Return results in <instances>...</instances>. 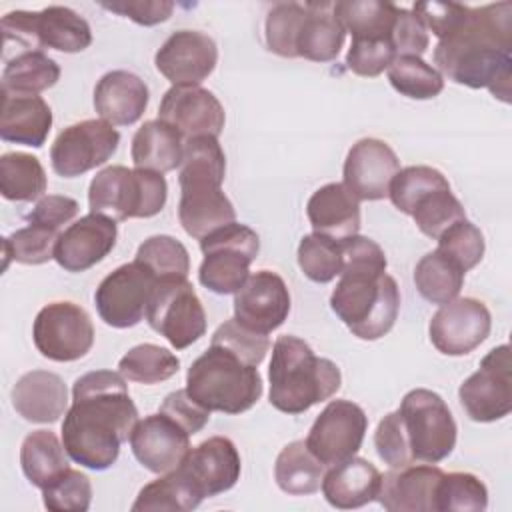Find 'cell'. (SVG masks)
<instances>
[{
  "label": "cell",
  "mask_w": 512,
  "mask_h": 512,
  "mask_svg": "<svg viewBox=\"0 0 512 512\" xmlns=\"http://www.w3.org/2000/svg\"><path fill=\"white\" fill-rule=\"evenodd\" d=\"M138 422V410L120 372L94 370L76 378L72 406L64 414L62 444L90 470L110 468Z\"/></svg>",
  "instance_id": "cell-1"
},
{
  "label": "cell",
  "mask_w": 512,
  "mask_h": 512,
  "mask_svg": "<svg viewBox=\"0 0 512 512\" xmlns=\"http://www.w3.org/2000/svg\"><path fill=\"white\" fill-rule=\"evenodd\" d=\"M434 64L448 80L468 88H488L510 102L512 80V2L470 6L464 24L438 40Z\"/></svg>",
  "instance_id": "cell-2"
},
{
  "label": "cell",
  "mask_w": 512,
  "mask_h": 512,
  "mask_svg": "<svg viewBox=\"0 0 512 512\" xmlns=\"http://www.w3.org/2000/svg\"><path fill=\"white\" fill-rule=\"evenodd\" d=\"M226 156L216 136H196L184 142L178 184V220L184 232L202 240L210 232L236 222V210L222 192Z\"/></svg>",
  "instance_id": "cell-3"
},
{
  "label": "cell",
  "mask_w": 512,
  "mask_h": 512,
  "mask_svg": "<svg viewBox=\"0 0 512 512\" xmlns=\"http://www.w3.org/2000/svg\"><path fill=\"white\" fill-rule=\"evenodd\" d=\"M270 404L284 414H302L332 398L342 384L340 368L314 354L298 336H278L268 366Z\"/></svg>",
  "instance_id": "cell-4"
},
{
  "label": "cell",
  "mask_w": 512,
  "mask_h": 512,
  "mask_svg": "<svg viewBox=\"0 0 512 512\" xmlns=\"http://www.w3.org/2000/svg\"><path fill=\"white\" fill-rule=\"evenodd\" d=\"M186 392L210 412L240 414L262 396L258 366L246 364L232 352L212 346L186 372Z\"/></svg>",
  "instance_id": "cell-5"
},
{
  "label": "cell",
  "mask_w": 512,
  "mask_h": 512,
  "mask_svg": "<svg viewBox=\"0 0 512 512\" xmlns=\"http://www.w3.org/2000/svg\"><path fill=\"white\" fill-rule=\"evenodd\" d=\"M330 308L354 336L378 340L398 318L400 290L386 272L344 270L330 294Z\"/></svg>",
  "instance_id": "cell-6"
},
{
  "label": "cell",
  "mask_w": 512,
  "mask_h": 512,
  "mask_svg": "<svg viewBox=\"0 0 512 512\" xmlns=\"http://www.w3.org/2000/svg\"><path fill=\"white\" fill-rule=\"evenodd\" d=\"M166 196L168 184L160 172L122 164L106 166L88 186L90 212L116 222L156 216L164 208Z\"/></svg>",
  "instance_id": "cell-7"
},
{
  "label": "cell",
  "mask_w": 512,
  "mask_h": 512,
  "mask_svg": "<svg viewBox=\"0 0 512 512\" xmlns=\"http://www.w3.org/2000/svg\"><path fill=\"white\" fill-rule=\"evenodd\" d=\"M4 48L16 44L20 52L52 48L58 52H82L92 44L90 24L68 6H46L40 12L14 10L0 22ZM18 52V54H20Z\"/></svg>",
  "instance_id": "cell-8"
},
{
  "label": "cell",
  "mask_w": 512,
  "mask_h": 512,
  "mask_svg": "<svg viewBox=\"0 0 512 512\" xmlns=\"http://www.w3.org/2000/svg\"><path fill=\"white\" fill-rule=\"evenodd\" d=\"M204 260L198 268L200 284L214 294H236L250 276V264L260 252L258 234L230 222L200 240Z\"/></svg>",
  "instance_id": "cell-9"
},
{
  "label": "cell",
  "mask_w": 512,
  "mask_h": 512,
  "mask_svg": "<svg viewBox=\"0 0 512 512\" xmlns=\"http://www.w3.org/2000/svg\"><path fill=\"white\" fill-rule=\"evenodd\" d=\"M414 462L436 464L456 446V422L440 394L428 388L410 390L398 408Z\"/></svg>",
  "instance_id": "cell-10"
},
{
  "label": "cell",
  "mask_w": 512,
  "mask_h": 512,
  "mask_svg": "<svg viewBox=\"0 0 512 512\" xmlns=\"http://www.w3.org/2000/svg\"><path fill=\"white\" fill-rule=\"evenodd\" d=\"M146 322L164 336L172 348L184 350L206 332V312L186 278L160 280L150 296Z\"/></svg>",
  "instance_id": "cell-11"
},
{
  "label": "cell",
  "mask_w": 512,
  "mask_h": 512,
  "mask_svg": "<svg viewBox=\"0 0 512 512\" xmlns=\"http://www.w3.org/2000/svg\"><path fill=\"white\" fill-rule=\"evenodd\" d=\"M32 338L38 352L54 362L84 358L94 344V326L88 312L68 300L46 304L34 320Z\"/></svg>",
  "instance_id": "cell-12"
},
{
  "label": "cell",
  "mask_w": 512,
  "mask_h": 512,
  "mask_svg": "<svg viewBox=\"0 0 512 512\" xmlns=\"http://www.w3.org/2000/svg\"><path fill=\"white\" fill-rule=\"evenodd\" d=\"M158 278L138 260L112 270L96 288L94 304L112 328H132L146 318L148 302Z\"/></svg>",
  "instance_id": "cell-13"
},
{
  "label": "cell",
  "mask_w": 512,
  "mask_h": 512,
  "mask_svg": "<svg viewBox=\"0 0 512 512\" xmlns=\"http://www.w3.org/2000/svg\"><path fill=\"white\" fill-rule=\"evenodd\" d=\"M460 404L474 422H496L512 410V360L510 346L492 348L458 388Z\"/></svg>",
  "instance_id": "cell-14"
},
{
  "label": "cell",
  "mask_w": 512,
  "mask_h": 512,
  "mask_svg": "<svg viewBox=\"0 0 512 512\" xmlns=\"http://www.w3.org/2000/svg\"><path fill=\"white\" fill-rule=\"evenodd\" d=\"M120 134L106 120H82L64 128L52 148V170L62 178H76L102 166L118 150Z\"/></svg>",
  "instance_id": "cell-15"
},
{
  "label": "cell",
  "mask_w": 512,
  "mask_h": 512,
  "mask_svg": "<svg viewBox=\"0 0 512 512\" xmlns=\"http://www.w3.org/2000/svg\"><path fill=\"white\" fill-rule=\"evenodd\" d=\"M366 430L368 416L356 402L332 400L318 414L304 442L308 450L330 468L356 456Z\"/></svg>",
  "instance_id": "cell-16"
},
{
  "label": "cell",
  "mask_w": 512,
  "mask_h": 512,
  "mask_svg": "<svg viewBox=\"0 0 512 512\" xmlns=\"http://www.w3.org/2000/svg\"><path fill=\"white\" fill-rule=\"evenodd\" d=\"M492 316L484 302L464 296L440 304L430 320L432 346L446 356H464L476 350L490 334Z\"/></svg>",
  "instance_id": "cell-17"
},
{
  "label": "cell",
  "mask_w": 512,
  "mask_h": 512,
  "mask_svg": "<svg viewBox=\"0 0 512 512\" xmlns=\"http://www.w3.org/2000/svg\"><path fill=\"white\" fill-rule=\"evenodd\" d=\"M218 62L216 42L198 30L172 32L154 56L156 70L172 86H200Z\"/></svg>",
  "instance_id": "cell-18"
},
{
  "label": "cell",
  "mask_w": 512,
  "mask_h": 512,
  "mask_svg": "<svg viewBox=\"0 0 512 512\" xmlns=\"http://www.w3.org/2000/svg\"><path fill=\"white\" fill-rule=\"evenodd\" d=\"M290 314V292L282 276L272 270H258L246 278L234 294V318L258 332L270 334Z\"/></svg>",
  "instance_id": "cell-19"
},
{
  "label": "cell",
  "mask_w": 512,
  "mask_h": 512,
  "mask_svg": "<svg viewBox=\"0 0 512 512\" xmlns=\"http://www.w3.org/2000/svg\"><path fill=\"white\" fill-rule=\"evenodd\" d=\"M158 120L178 130L184 140L196 136L218 138L226 122V112L208 88L172 86L160 100Z\"/></svg>",
  "instance_id": "cell-20"
},
{
  "label": "cell",
  "mask_w": 512,
  "mask_h": 512,
  "mask_svg": "<svg viewBox=\"0 0 512 512\" xmlns=\"http://www.w3.org/2000/svg\"><path fill=\"white\" fill-rule=\"evenodd\" d=\"M398 170L400 160L384 140L362 138L348 150L342 184L358 202L382 200L388 196L390 182Z\"/></svg>",
  "instance_id": "cell-21"
},
{
  "label": "cell",
  "mask_w": 512,
  "mask_h": 512,
  "mask_svg": "<svg viewBox=\"0 0 512 512\" xmlns=\"http://www.w3.org/2000/svg\"><path fill=\"white\" fill-rule=\"evenodd\" d=\"M130 448L136 460L154 474L180 466L190 450V434L170 416L156 412L136 422L130 434Z\"/></svg>",
  "instance_id": "cell-22"
},
{
  "label": "cell",
  "mask_w": 512,
  "mask_h": 512,
  "mask_svg": "<svg viewBox=\"0 0 512 512\" xmlns=\"http://www.w3.org/2000/svg\"><path fill=\"white\" fill-rule=\"evenodd\" d=\"M116 238V220L90 212L60 232L54 260L66 272H84L112 252Z\"/></svg>",
  "instance_id": "cell-23"
},
{
  "label": "cell",
  "mask_w": 512,
  "mask_h": 512,
  "mask_svg": "<svg viewBox=\"0 0 512 512\" xmlns=\"http://www.w3.org/2000/svg\"><path fill=\"white\" fill-rule=\"evenodd\" d=\"M184 474L192 480L204 498L228 492L240 478L242 462L234 442L226 436H212L190 448L180 462Z\"/></svg>",
  "instance_id": "cell-24"
},
{
  "label": "cell",
  "mask_w": 512,
  "mask_h": 512,
  "mask_svg": "<svg viewBox=\"0 0 512 512\" xmlns=\"http://www.w3.org/2000/svg\"><path fill=\"white\" fill-rule=\"evenodd\" d=\"M442 474L432 464L390 468L382 476L376 500L388 512H436V486Z\"/></svg>",
  "instance_id": "cell-25"
},
{
  "label": "cell",
  "mask_w": 512,
  "mask_h": 512,
  "mask_svg": "<svg viewBox=\"0 0 512 512\" xmlns=\"http://www.w3.org/2000/svg\"><path fill=\"white\" fill-rule=\"evenodd\" d=\"M146 82L128 72H106L94 88V110L112 126H130L138 122L148 106Z\"/></svg>",
  "instance_id": "cell-26"
},
{
  "label": "cell",
  "mask_w": 512,
  "mask_h": 512,
  "mask_svg": "<svg viewBox=\"0 0 512 512\" xmlns=\"http://www.w3.org/2000/svg\"><path fill=\"white\" fill-rule=\"evenodd\" d=\"M12 406L28 422L54 424L68 408V388L58 374L32 370L14 384Z\"/></svg>",
  "instance_id": "cell-27"
},
{
  "label": "cell",
  "mask_w": 512,
  "mask_h": 512,
  "mask_svg": "<svg viewBox=\"0 0 512 512\" xmlns=\"http://www.w3.org/2000/svg\"><path fill=\"white\" fill-rule=\"evenodd\" d=\"M52 128V110L38 94L2 90L0 136L6 142L40 148Z\"/></svg>",
  "instance_id": "cell-28"
},
{
  "label": "cell",
  "mask_w": 512,
  "mask_h": 512,
  "mask_svg": "<svg viewBox=\"0 0 512 512\" xmlns=\"http://www.w3.org/2000/svg\"><path fill=\"white\" fill-rule=\"evenodd\" d=\"M382 474L366 458L352 456L330 466L322 478V494L326 502L340 510H352L376 500Z\"/></svg>",
  "instance_id": "cell-29"
},
{
  "label": "cell",
  "mask_w": 512,
  "mask_h": 512,
  "mask_svg": "<svg viewBox=\"0 0 512 512\" xmlns=\"http://www.w3.org/2000/svg\"><path fill=\"white\" fill-rule=\"evenodd\" d=\"M306 216L314 232L334 240L360 232V204L342 182L320 186L306 204Z\"/></svg>",
  "instance_id": "cell-30"
},
{
  "label": "cell",
  "mask_w": 512,
  "mask_h": 512,
  "mask_svg": "<svg viewBox=\"0 0 512 512\" xmlns=\"http://www.w3.org/2000/svg\"><path fill=\"white\" fill-rule=\"evenodd\" d=\"M306 16L302 20L296 56L312 62H330L338 56L346 30L334 16V2H308L304 4Z\"/></svg>",
  "instance_id": "cell-31"
},
{
  "label": "cell",
  "mask_w": 512,
  "mask_h": 512,
  "mask_svg": "<svg viewBox=\"0 0 512 512\" xmlns=\"http://www.w3.org/2000/svg\"><path fill=\"white\" fill-rule=\"evenodd\" d=\"M184 138L162 120L144 122L132 138V162L136 168L152 172H170L180 168L184 156Z\"/></svg>",
  "instance_id": "cell-32"
},
{
  "label": "cell",
  "mask_w": 512,
  "mask_h": 512,
  "mask_svg": "<svg viewBox=\"0 0 512 512\" xmlns=\"http://www.w3.org/2000/svg\"><path fill=\"white\" fill-rule=\"evenodd\" d=\"M20 466L28 482L40 490L70 468L68 452L52 430H34L24 438Z\"/></svg>",
  "instance_id": "cell-33"
},
{
  "label": "cell",
  "mask_w": 512,
  "mask_h": 512,
  "mask_svg": "<svg viewBox=\"0 0 512 512\" xmlns=\"http://www.w3.org/2000/svg\"><path fill=\"white\" fill-rule=\"evenodd\" d=\"M332 12L352 40H390L398 6L380 0H340Z\"/></svg>",
  "instance_id": "cell-34"
},
{
  "label": "cell",
  "mask_w": 512,
  "mask_h": 512,
  "mask_svg": "<svg viewBox=\"0 0 512 512\" xmlns=\"http://www.w3.org/2000/svg\"><path fill=\"white\" fill-rule=\"evenodd\" d=\"M202 500L204 496L198 492L192 480L178 466L170 472H164V476L142 486V490L138 492L132 504V510L134 512H148V510L188 512L198 508Z\"/></svg>",
  "instance_id": "cell-35"
},
{
  "label": "cell",
  "mask_w": 512,
  "mask_h": 512,
  "mask_svg": "<svg viewBox=\"0 0 512 512\" xmlns=\"http://www.w3.org/2000/svg\"><path fill=\"white\" fill-rule=\"evenodd\" d=\"M274 478L286 494H314L322 486L324 464L308 450L304 440H294L280 450L274 464Z\"/></svg>",
  "instance_id": "cell-36"
},
{
  "label": "cell",
  "mask_w": 512,
  "mask_h": 512,
  "mask_svg": "<svg viewBox=\"0 0 512 512\" xmlns=\"http://www.w3.org/2000/svg\"><path fill=\"white\" fill-rule=\"evenodd\" d=\"M464 270L438 250L424 254L414 268V284L420 296L432 304L454 300L464 284Z\"/></svg>",
  "instance_id": "cell-37"
},
{
  "label": "cell",
  "mask_w": 512,
  "mask_h": 512,
  "mask_svg": "<svg viewBox=\"0 0 512 512\" xmlns=\"http://www.w3.org/2000/svg\"><path fill=\"white\" fill-rule=\"evenodd\" d=\"M60 80V66L42 50L20 52L2 70V90L38 94Z\"/></svg>",
  "instance_id": "cell-38"
},
{
  "label": "cell",
  "mask_w": 512,
  "mask_h": 512,
  "mask_svg": "<svg viewBox=\"0 0 512 512\" xmlns=\"http://www.w3.org/2000/svg\"><path fill=\"white\" fill-rule=\"evenodd\" d=\"M46 172L40 160L26 152H6L0 158V192L6 200L32 202L46 192Z\"/></svg>",
  "instance_id": "cell-39"
},
{
  "label": "cell",
  "mask_w": 512,
  "mask_h": 512,
  "mask_svg": "<svg viewBox=\"0 0 512 512\" xmlns=\"http://www.w3.org/2000/svg\"><path fill=\"white\" fill-rule=\"evenodd\" d=\"M180 368L174 352L158 344H138L130 348L118 362V372L138 384H158L172 378Z\"/></svg>",
  "instance_id": "cell-40"
},
{
  "label": "cell",
  "mask_w": 512,
  "mask_h": 512,
  "mask_svg": "<svg viewBox=\"0 0 512 512\" xmlns=\"http://www.w3.org/2000/svg\"><path fill=\"white\" fill-rule=\"evenodd\" d=\"M388 80L396 92L412 100H430L444 90V76L422 56H396L388 66Z\"/></svg>",
  "instance_id": "cell-41"
},
{
  "label": "cell",
  "mask_w": 512,
  "mask_h": 512,
  "mask_svg": "<svg viewBox=\"0 0 512 512\" xmlns=\"http://www.w3.org/2000/svg\"><path fill=\"white\" fill-rule=\"evenodd\" d=\"M298 266L316 284L332 282L344 268L342 242L324 234H306L298 244Z\"/></svg>",
  "instance_id": "cell-42"
},
{
  "label": "cell",
  "mask_w": 512,
  "mask_h": 512,
  "mask_svg": "<svg viewBox=\"0 0 512 512\" xmlns=\"http://www.w3.org/2000/svg\"><path fill=\"white\" fill-rule=\"evenodd\" d=\"M134 260L144 264L158 278V282L186 278L190 272V256L186 246L168 234L146 238L138 246Z\"/></svg>",
  "instance_id": "cell-43"
},
{
  "label": "cell",
  "mask_w": 512,
  "mask_h": 512,
  "mask_svg": "<svg viewBox=\"0 0 512 512\" xmlns=\"http://www.w3.org/2000/svg\"><path fill=\"white\" fill-rule=\"evenodd\" d=\"M488 506L484 482L470 472L442 474L436 486V512H482Z\"/></svg>",
  "instance_id": "cell-44"
},
{
  "label": "cell",
  "mask_w": 512,
  "mask_h": 512,
  "mask_svg": "<svg viewBox=\"0 0 512 512\" xmlns=\"http://www.w3.org/2000/svg\"><path fill=\"white\" fill-rule=\"evenodd\" d=\"M410 216L414 218L418 230L424 236L438 240V236L448 226L466 218V212L460 200L452 194V188L446 186V188H436L424 194L412 208Z\"/></svg>",
  "instance_id": "cell-45"
},
{
  "label": "cell",
  "mask_w": 512,
  "mask_h": 512,
  "mask_svg": "<svg viewBox=\"0 0 512 512\" xmlns=\"http://www.w3.org/2000/svg\"><path fill=\"white\" fill-rule=\"evenodd\" d=\"M446 186H450V182L440 170L432 166H422V164L406 166L398 170L396 176L392 178L388 188V198L394 204V208L410 216L412 208L424 194L436 188H446Z\"/></svg>",
  "instance_id": "cell-46"
},
{
  "label": "cell",
  "mask_w": 512,
  "mask_h": 512,
  "mask_svg": "<svg viewBox=\"0 0 512 512\" xmlns=\"http://www.w3.org/2000/svg\"><path fill=\"white\" fill-rule=\"evenodd\" d=\"M60 232L48 230L44 226L28 224L10 236L4 238V268L10 260H16L20 264H44L54 258V248L58 242Z\"/></svg>",
  "instance_id": "cell-47"
},
{
  "label": "cell",
  "mask_w": 512,
  "mask_h": 512,
  "mask_svg": "<svg viewBox=\"0 0 512 512\" xmlns=\"http://www.w3.org/2000/svg\"><path fill=\"white\" fill-rule=\"evenodd\" d=\"M306 16V8L298 2H280L276 4L264 22L266 46L270 52L282 58H298L296 56V40Z\"/></svg>",
  "instance_id": "cell-48"
},
{
  "label": "cell",
  "mask_w": 512,
  "mask_h": 512,
  "mask_svg": "<svg viewBox=\"0 0 512 512\" xmlns=\"http://www.w3.org/2000/svg\"><path fill=\"white\" fill-rule=\"evenodd\" d=\"M484 236L478 226L462 218L438 236V252L456 262L464 272L472 270L484 256Z\"/></svg>",
  "instance_id": "cell-49"
},
{
  "label": "cell",
  "mask_w": 512,
  "mask_h": 512,
  "mask_svg": "<svg viewBox=\"0 0 512 512\" xmlns=\"http://www.w3.org/2000/svg\"><path fill=\"white\" fill-rule=\"evenodd\" d=\"M42 500L52 512H84L92 502L90 478L80 470L68 468L42 488Z\"/></svg>",
  "instance_id": "cell-50"
},
{
  "label": "cell",
  "mask_w": 512,
  "mask_h": 512,
  "mask_svg": "<svg viewBox=\"0 0 512 512\" xmlns=\"http://www.w3.org/2000/svg\"><path fill=\"white\" fill-rule=\"evenodd\" d=\"M210 344L232 352L234 356L252 366H258L264 360L266 352L270 350V340L266 334H258L242 326L236 318H230L224 324H220L212 334Z\"/></svg>",
  "instance_id": "cell-51"
},
{
  "label": "cell",
  "mask_w": 512,
  "mask_h": 512,
  "mask_svg": "<svg viewBox=\"0 0 512 512\" xmlns=\"http://www.w3.org/2000/svg\"><path fill=\"white\" fill-rule=\"evenodd\" d=\"M394 58L396 50L392 40H352L346 54V66L358 76L374 78L388 70Z\"/></svg>",
  "instance_id": "cell-52"
},
{
  "label": "cell",
  "mask_w": 512,
  "mask_h": 512,
  "mask_svg": "<svg viewBox=\"0 0 512 512\" xmlns=\"http://www.w3.org/2000/svg\"><path fill=\"white\" fill-rule=\"evenodd\" d=\"M374 446H376L380 460L384 464H388L390 468H404V466L414 464L398 410L386 414L378 422L376 432H374Z\"/></svg>",
  "instance_id": "cell-53"
},
{
  "label": "cell",
  "mask_w": 512,
  "mask_h": 512,
  "mask_svg": "<svg viewBox=\"0 0 512 512\" xmlns=\"http://www.w3.org/2000/svg\"><path fill=\"white\" fill-rule=\"evenodd\" d=\"M412 12L418 16L426 30H432V34L442 40L464 24L470 6L454 2H416Z\"/></svg>",
  "instance_id": "cell-54"
},
{
  "label": "cell",
  "mask_w": 512,
  "mask_h": 512,
  "mask_svg": "<svg viewBox=\"0 0 512 512\" xmlns=\"http://www.w3.org/2000/svg\"><path fill=\"white\" fill-rule=\"evenodd\" d=\"M390 40L396 56H422L430 44L428 30L418 16L406 8H398Z\"/></svg>",
  "instance_id": "cell-55"
},
{
  "label": "cell",
  "mask_w": 512,
  "mask_h": 512,
  "mask_svg": "<svg viewBox=\"0 0 512 512\" xmlns=\"http://www.w3.org/2000/svg\"><path fill=\"white\" fill-rule=\"evenodd\" d=\"M158 412L170 416V418H172L174 422H178L190 436H194L196 432H200V430L208 424V420H210V410H206V408L200 406L196 400H192L190 394L186 392V388L170 392V394L162 400Z\"/></svg>",
  "instance_id": "cell-56"
},
{
  "label": "cell",
  "mask_w": 512,
  "mask_h": 512,
  "mask_svg": "<svg viewBox=\"0 0 512 512\" xmlns=\"http://www.w3.org/2000/svg\"><path fill=\"white\" fill-rule=\"evenodd\" d=\"M78 210L80 206L74 198L62 194H48L36 202V206L26 214V220L28 224L60 232V228L68 224L78 214Z\"/></svg>",
  "instance_id": "cell-57"
},
{
  "label": "cell",
  "mask_w": 512,
  "mask_h": 512,
  "mask_svg": "<svg viewBox=\"0 0 512 512\" xmlns=\"http://www.w3.org/2000/svg\"><path fill=\"white\" fill-rule=\"evenodd\" d=\"M104 10L120 14L134 20L140 26H156L166 22L174 12V2L170 0H120V2H100Z\"/></svg>",
  "instance_id": "cell-58"
}]
</instances>
